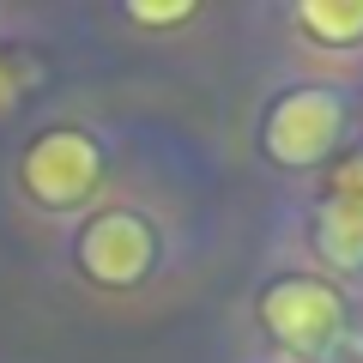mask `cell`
<instances>
[{
	"label": "cell",
	"instance_id": "obj_1",
	"mask_svg": "<svg viewBox=\"0 0 363 363\" xmlns=\"http://www.w3.org/2000/svg\"><path fill=\"white\" fill-rule=\"evenodd\" d=\"M97 169H104V157H97V145L85 133L55 128L25 152V188L43 206H79L97 188Z\"/></svg>",
	"mask_w": 363,
	"mask_h": 363
},
{
	"label": "cell",
	"instance_id": "obj_2",
	"mask_svg": "<svg viewBox=\"0 0 363 363\" xmlns=\"http://www.w3.org/2000/svg\"><path fill=\"white\" fill-rule=\"evenodd\" d=\"M339 121H345V109L333 91H291L267 121V152L279 164H321L339 140Z\"/></svg>",
	"mask_w": 363,
	"mask_h": 363
},
{
	"label": "cell",
	"instance_id": "obj_3",
	"mask_svg": "<svg viewBox=\"0 0 363 363\" xmlns=\"http://www.w3.org/2000/svg\"><path fill=\"white\" fill-rule=\"evenodd\" d=\"M152 255H157V242L133 212H104L79 236V267L97 285H140L145 272H152Z\"/></svg>",
	"mask_w": 363,
	"mask_h": 363
},
{
	"label": "cell",
	"instance_id": "obj_4",
	"mask_svg": "<svg viewBox=\"0 0 363 363\" xmlns=\"http://www.w3.org/2000/svg\"><path fill=\"white\" fill-rule=\"evenodd\" d=\"M260 315H267V327L285 339L291 351H327L333 333H339V321H345L339 297L327 285H315V279H285V285H272L267 303H260Z\"/></svg>",
	"mask_w": 363,
	"mask_h": 363
},
{
	"label": "cell",
	"instance_id": "obj_5",
	"mask_svg": "<svg viewBox=\"0 0 363 363\" xmlns=\"http://www.w3.org/2000/svg\"><path fill=\"white\" fill-rule=\"evenodd\" d=\"M315 236H321V255L333 260V267H363V200L333 194V200L321 206Z\"/></svg>",
	"mask_w": 363,
	"mask_h": 363
},
{
	"label": "cell",
	"instance_id": "obj_6",
	"mask_svg": "<svg viewBox=\"0 0 363 363\" xmlns=\"http://www.w3.org/2000/svg\"><path fill=\"white\" fill-rule=\"evenodd\" d=\"M303 30H315V37H327V43L363 37V0H309V6H303Z\"/></svg>",
	"mask_w": 363,
	"mask_h": 363
},
{
	"label": "cell",
	"instance_id": "obj_7",
	"mask_svg": "<svg viewBox=\"0 0 363 363\" xmlns=\"http://www.w3.org/2000/svg\"><path fill=\"white\" fill-rule=\"evenodd\" d=\"M333 194H345V200H363V157H351V164L333 176Z\"/></svg>",
	"mask_w": 363,
	"mask_h": 363
},
{
	"label": "cell",
	"instance_id": "obj_8",
	"mask_svg": "<svg viewBox=\"0 0 363 363\" xmlns=\"http://www.w3.org/2000/svg\"><path fill=\"white\" fill-rule=\"evenodd\" d=\"M188 13H194L188 0H182V6H133V18H140V25H169V18H188Z\"/></svg>",
	"mask_w": 363,
	"mask_h": 363
}]
</instances>
